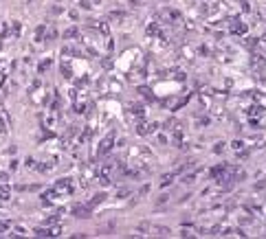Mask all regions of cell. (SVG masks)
<instances>
[{
    "mask_svg": "<svg viewBox=\"0 0 266 239\" xmlns=\"http://www.w3.org/2000/svg\"><path fill=\"white\" fill-rule=\"evenodd\" d=\"M16 233L18 235H26V228L24 226H16Z\"/></svg>",
    "mask_w": 266,
    "mask_h": 239,
    "instance_id": "3957f363",
    "label": "cell"
},
{
    "mask_svg": "<svg viewBox=\"0 0 266 239\" xmlns=\"http://www.w3.org/2000/svg\"><path fill=\"white\" fill-rule=\"evenodd\" d=\"M0 182H2V184H7V182H9V173L7 171H0Z\"/></svg>",
    "mask_w": 266,
    "mask_h": 239,
    "instance_id": "7a4b0ae2",
    "label": "cell"
},
{
    "mask_svg": "<svg viewBox=\"0 0 266 239\" xmlns=\"http://www.w3.org/2000/svg\"><path fill=\"white\" fill-rule=\"evenodd\" d=\"M9 169H11V171H13V169H18V160H11V165H9Z\"/></svg>",
    "mask_w": 266,
    "mask_h": 239,
    "instance_id": "277c9868",
    "label": "cell"
},
{
    "mask_svg": "<svg viewBox=\"0 0 266 239\" xmlns=\"http://www.w3.org/2000/svg\"><path fill=\"white\" fill-rule=\"evenodd\" d=\"M172 178H174V176H172V173H167V176H163L161 184H163V187H167V184H169V182H172Z\"/></svg>",
    "mask_w": 266,
    "mask_h": 239,
    "instance_id": "6da1fadb",
    "label": "cell"
}]
</instances>
